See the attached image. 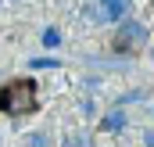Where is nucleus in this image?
<instances>
[{"mask_svg":"<svg viewBox=\"0 0 154 147\" xmlns=\"http://www.w3.org/2000/svg\"><path fill=\"white\" fill-rule=\"evenodd\" d=\"M36 104V93H32V83H11L0 90V111L7 115H18V111H32Z\"/></svg>","mask_w":154,"mask_h":147,"instance_id":"1","label":"nucleus"},{"mask_svg":"<svg viewBox=\"0 0 154 147\" xmlns=\"http://www.w3.org/2000/svg\"><path fill=\"white\" fill-rule=\"evenodd\" d=\"M43 43H47V47H57V43H61V36L50 29V33H43Z\"/></svg>","mask_w":154,"mask_h":147,"instance_id":"2","label":"nucleus"},{"mask_svg":"<svg viewBox=\"0 0 154 147\" xmlns=\"http://www.w3.org/2000/svg\"><path fill=\"white\" fill-rule=\"evenodd\" d=\"M143 140H147V147H154V133H143Z\"/></svg>","mask_w":154,"mask_h":147,"instance_id":"3","label":"nucleus"}]
</instances>
